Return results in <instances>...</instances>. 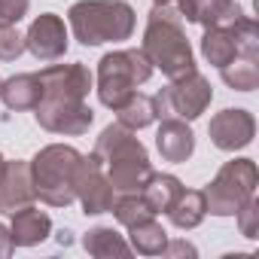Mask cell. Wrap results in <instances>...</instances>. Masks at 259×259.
<instances>
[{
  "label": "cell",
  "instance_id": "cell-20",
  "mask_svg": "<svg viewBox=\"0 0 259 259\" xmlns=\"http://www.w3.org/2000/svg\"><path fill=\"white\" fill-rule=\"evenodd\" d=\"M180 192H183V183L174 174H150L144 189H141V195L147 198L153 213H168V207L177 201Z\"/></svg>",
  "mask_w": 259,
  "mask_h": 259
},
{
  "label": "cell",
  "instance_id": "cell-16",
  "mask_svg": "<svg viewBox=\"0 0 259 259\" xmlns=\"http://www.w3.org/2000/svg\"><path fill=\"white\" fill-rule=\"evenodd\" d=\"M13 223H10V235H13V244L16 247H37L40 241H46L52 235V220L46 210L28 204L16 213H10Z\"/></svg>",
  "mask_w": 259,
  "mask_h": 259
},
{
  "label": "cell",
  "instance_id": "cell-33",
  "mask_svg": "<svg viewBox=\"0 0 259 259\" xmlns=\"http://www.w3.org/2000/svg\"><path fill=\"white\" fill-rule=\"evenodd\" d=\"M165 4H171V7H174V0H153V7H165Z\"/></svg>",
  "mask_w": 259,
  "mask_h": 259
},
{
  "label": "cell",
  "instance_id": "cell-31",
  "mask_svg": "<svg viewBox=\"0 0 259 259\" xmlns=\"http://www.w3.org/2000/svg\"><path fill=\"white\" fill-rule=\"evenodd\" d=\"M13 250H16V244H13L10 226H4V223H0V259H7V256H13Z\"/></svg>",
  "mask_w": 259,
  "mask_h": 259
},
{
  "label": "cell",
  "instance_id": "cell-8",
  "mask_svg": "<svg viewBox=\"0 0 259 259\" xmlns=\"http://www.w3.org/2000/svg\"><path fill=\"white\" fill-rule=\"evenodd\" d=\"M73 192H76L85 217H98V213H107L113 207L116 192H113V186L104 174V162L95 153L79 156L76 171H73Z\"/></svg>",
  "mask_w": 259,
  "mask_h": 259
},
{
  "label": "cell",
  "instance_id": "cell-28",
  "mask_svg": "<svg viewBox=\"0 0 259 259\" xmlns=\"http://www.w3.org/2000/svg\"><path fill=\"white\" fill-rule=\"evenodd\" d=\"M25 52V37L16 25H0V61H16Z\"/></svg>",
  "mask_w": 259,
  "mask_h": 259
},
{
  "label": "cell",
  "instance_id": "cell-21",
  "mask_svg": "<svg viewBox=\"0 0 259 259\" xmlns=\"http://www.w3.org/2000/svg\"><path fill=\"white\" fill-rule=\"evenodd\" d=\"M113 113H116L119 125L132 128V132H141V128H147V125H153L159 119L153 95H144V92H135L132 98H128L119 110H113Z\"/></svg>",
  "mask_w": 259,
  "mask_h": 259
},
{
  "label": "cell",
  "instance_id": "cell-15",
  "mask_svg": "<svg viewBox=\"0 0 259 259\" xmlns=\"http://www.w3.org/2000/svg\"><path fill=\"white\" fill-rule=\"evenodd\" d=\"M156 150L165 162H174V165L186 162L195 153V135H192L189 122H183L177 116L162 119L159 132H156Z\"/></svg>",
  "mask_w": 259,
  "mask_h": 259
},
{
  "label": "cell",
  "instance_id": "cell-18",
  "mask_svg": "<svg viewBox=\"0 0 259 259\" xmlns=\"http://www.w3.org/2000/svg\"><path fill=\"white\" fill-rule=\"evenodd\" d=\"M165 217H168V220H171V226H174V229H180V232H189V229L201 226V220L207 217L204 192H201V189H186V186H183V192L177 195V201L168 207V213H165Z\"/></svg>",
  "mask_w": 259,
  "mask_h": 259
},
{
  "label": "cell",
  "instance_id": "cell-1",
  "mask_svg": "<svg viewBox=\"0 0 259 259\" xmlns=\"http://www.w3.org/2000/svg\"><path fill=\"white\" fill-rule=\"evenodd\" d=\"M92 153L104 162L107 180H110L113 192H141L147 177L153 174L147 147L135 138L132 128H125L119 122L107 125L104 132L98 135Z\"/></svg>",
  "mask_w": 259,
  "mask_h": 259
},
{
  "label": "cell",
  "instance_id": "cell-2",
  "mask_svg": "<svg viewBox=\"0 0 259 259\" xmlns=\"http://www.w3.org/2000/svg\"><path fill=\"white\" fill-rule=\"evenodd\" d=\"M141 52L168 79H177V76L195 70V55H192L189 40H186L183 19H180L177 7H171V4L153 7V13L147 19V31H144Z\"/></svg>",
  "mask_w": 259,
  "mask_h": 259
},
{
  "label": "cell",
  "instance_id": "cell-14",
  "mask_svg": "<svg viewBox=\"0 0 259 259\" xmlns=\"http://www.w3.org/2000/svg\"><path fill=\"white\" fill-rule=\"evenodd\" d=\"M174 7L183 22L213 28V25H232L244 10L235 0H174Z\"/></svg>",
  "mask_w": 259,
  "mask_h": 259
},
{
  "label": "cell",
  "instance_id": "cell-25",
  "mask_svg": "<svg viewBox=\"0 0 259 259\" xmlns=\"http://www.w3.org/2000/svg\"><path fill=\"white\" fill-rule=\"evenodd\" d=\"M110 213H113V217H116V223H119V226H125V229H132V226H138V223H144V220L156 217V213H153V207L147 204V198H144L141 192H116Z\"/></svg>",
  "mask_w": 259,
  "mask_h": 259
},
{
  "label": "cell",
  "instance_id": "cell-35",
  "mask_svg": "<svg viewBox=\"0 0 259 259\" xmlns=\"http://www.w3.org/2000/svg\"><path fill=\"white\" fill-rule=\"evenodd\" d=\"M0 82H4V79H0Z\"/></svg>",
  "mask_w": 259,
  "mask_h": 259
},
{
  "label": "cell",
  "instance_id": "cell-19",
  "mask_svg": "<svg viewBox=\"0 0 259 259\" xmlns=\"http://www.w3.org/2000/svg\"><path fill=\"white\" fill-rule=\"evenodd\" d=\"M82 247L89 256H98V259H110V256H128L132 253V247H128V241L113 229V226H95L85 232L82 238Z\"/></svg>",
  "mask_w": 259,
  "mask_h": 259
},
{
  "label": "cell",
  "instance_id": "cell-6",
  "mask_svg": "<svg viewBox=\"0 0 259 259\" xmlns=\"http://www.w3.org/2000/svg\"><path fill=\"white\" fill-rule=\"evenodd\" d=\"M256 183H259V171L253 159H232L226 162L217 177L207 183L204 192V204L207 213L213 217H235L241 204H247L256 195Z\"/></svg>",
  "mask_w": 259,
  "mask_h": 259
},
{
  "label": "cell",
  "instance_id": "cell-11",
  "mask_svg": "<svg viewBox=\"0 0 259 259\" xmlns=\"http://www.w3.org/2000/svg\"><path fill=\"white\" fill-rule=\"evenodd\" d=\"M207 135H210V144L223 153H238L244 147L253 144V135H256V119L250 110H241V107H229V110H220L210 125H207Z\"/></svg>",
  "mask_w": 259,
  "mask_h": 259
},
{
  "label": "cell",
  "instance_id": "cell-27",
  "mask_svg": "<svg viewBox=\"0 0 259 259\" xmlns=\"http://www.w3.org/2000/svg\"><path fill=\"white\" fill-rule=\"evenodd\" d=\"M235 220H238V232H241L247 241H256V238H259V201H256V195H253L247 204L238 207Z\"/></svg>",
  "mask_w": 259,
  "mask_h": 259
},
{
  "label": "cell",
  "instance_id": "cell-34",
  "mask_svg": "<svg viewBox=\"0 0 259 259\" xmlns=\"http://www.w3.org/2000/svg\"><path fill=\"white\" fill-rule=\"evenodd\" d=\"M4 168H7V159H4V153H0V177H4Z\"/></svg>",
  "mask_w": 259,
  "mask_h": 259
},
{
  "label": "cell",
  "instance_id": "cell-13",
  "mask_svg": "<svg viewBox=\"0 0 259 259\" xmlns=\"http://www.w3.org/2000/svg\"><path fill=\"white\" fill-rule=\"evenodd\" d=\"M34 201H37V192L31 180V165L22 159L7 162L4 177H0V213H16Z\"/></svg>",
  "mask_w": 259,
  "mask_h": 259
},
{
  "label": "cell",
  "instance_id": "cell-5",
  "mask_svg": "<svg viewBox=\"0 0 259 259\" xmlns=\"http://www.w3.org/2000/svg\"><path fill=\"white\" fill-rule=\"evenodd\" d=\"M153 64L141 49H116L98 61V98L107 110H119L153 76Z\"/></svg>",
  "mask_w": 259,
  "mask_h": 259
},
{
  "label": "cell",
  "instance_id": "cell-17",
  "mask_svg": "<svg viewBox=\"0 0 259 259\" xmlns=\"http://www.w3.org/2000/svg\"><path fill=\"white\" fill-rule=\"evenodd\" d=\"M40 95H43V85L37 73H16L0 82V101L7 104V110H16V113L34 110L40 104Z\"/></svg>",
  "mask_w": 259,
  "mask_h": 259
},
{
  "label": "cell",
  "instance_id": "cell-12",
  "mask_svg": "<svg viewBox=\"0 0 259 259\" xmlns=\"http://www.w3.org/2000/svg\"><path fill=\"white\" fill-rule=\"evenodd\" d=\"M70 46V34L61 16L55 13H43L31 22L28 34H25V49L37 58V61H58L67 55Z\"/></svg>",
  "mask_w": 259,
  "mask_h": 259
},
{
  "label": "cell",
  "instance_id": "cell-3",
  "mask_svg": "<svg viewBox=\"0 0 259 259\" xmlns=\"http://www.w3.org/2000/svg\"><path fill=\"white\" fill-rule=\"evenodd\" d=\"M67 25L82 46H101L132 40L138 16L125 0H76L67 10Z\"/></svg>",
  "mask_w": 259,
  "mask_h": 259
},
{
  "label": "cell",
  "instance_id": "cell-10",
  "mask_svg": "<svg viewBox=\"0 0 259 259\" xmlns=\"http://www.w3.org/2000/svg\"><path fill=\"white\" fill-rule=\"evenodd\" d=\"M43 95L40 98H52V101H85L89 92L95 89V76L82 61L73 64H49L37 73Z\"/></svg>",
  "mask_w": 259,
  "mask_h": 259
},
{
  "label": "cell",
  "instance_id": "cell-30",
  "mask_svg": "<svg viewBox=\"0 0 259 259\" xmlns=\"http://www.w3.org/2000/svg\"><path fill=\"white\" fill-rule=\"evenodd\" d=\"M195 253L198 250L192 244H186V241H168L165 250H162V256H195Z\"/></svg>",
  "mask_w": 259,
  "mask_h": 259
},
{
  "label": "cell",
  "instance_id": "cell-23",
  "mask_svg": "<svg viewBox=\"0 0 259 259\" xmlns=\"http://www.w3.org/2000/svg\"><path fill=\"white\" fill-rule=\"evenodd\" d=\"M201 55H204L213 67L229 64V61L238 55V46H235L232 28H229V25H213V28H204V37H201Z\"/></svg>",
  "mask_w": 259,
  "mask_h": 259
},
{
  "label": "cell",
  "instance_id": "cell-29",
  "mask_svg": "<svg viewBox=\"0 0 259 259\" xmlns=\"http://www.w3.org/2000/svg\"><path fill=\"white\" fill-rule=\"evenodd\" d=\"M31 0H0V25H19L28 16Z\"/></svg>",
  "mask_w": 259,
  "mask_h": 259
},
{
  "label": "cell",
  "instance_id": "cell-32",
  "mask_svg": "<svg viewBox=\"0 0 259 259\" xmlns=\"http://www.w3.org/2000/svg\"><path fill=\"white\" fill-rule=\"evenodd\" d=\"M70 241H73V232H70V229H61V232H58V244H61V247H67Z\"/></svg>",
  "mask_w": 259,
  "mask_h": 259
},
{
  "label": "cell",
  "instance_id": "cell-22",
  "mask_svg": "<svg viewBox=\"0 0 259 259\" xmlns=\"http://www.w3.org/2000/svg\"><path fill=\"white\" fill-rule=\"evenodd\" d=\"M165 244H168V232L162 229V223H156V217L128 229V247L141 256H162Z\"/></svg>",
  "mask_w": 259,
  "mask_h": 259
},
{
  "label": "cell",
  "instance_id": "cell-7",
  "mask_svg": "<svg viewBox=\"0 0 259 259\" xmlns=\"http://www.w3.org/2000/svg\"><path fill=\"white\" fill-rule=\"evenodd\" d=\"M156 101V113L159 119H168V116H177L183 122H195L213 101V89L207 82L204 73L198 70H189L177 79H171L159 95H153Z\"/></svg>",
  "mask_w": 259,
  "mask_h": 259
},
{
  "label": "cell",
  "instance_id": "cell-9",
  "mask_svg": "<svg viewBox=\"0 0 259 259\" xmlns=\"http://www.w3.org/2000/svg\"><path fill=\"white\" fill-rule=\"evenodd\" d=\"M34 119L40 128L52 135H67V138H79L85 135L92 122H95V110L85 101H52V98H40V104L34 107Z\"/></svg>",
  "mask_w": 259,
  "mask_h": 259
},
{
  "label": "cell",
  "instance_id": "cell-26",
  "mask_svg": "<svg viewBox=\"0 0 259 259\" xmlns=\"http://www.w3.org/2000/svg\"><path fill=\"white\" fill-rule=\"evenodd\" d=\"M232 37H235V46H238V55H247V58H259V25L253 16L241 13L232 25Z\"/></svg>",
  "mask_w": 259,
  "mask_h": 259
},
{
  "label": "cell",
  "instance_id": "cell-24",
  "mask_svg": "<svg viewBox=\"0 0 259 259\" xmlns=\"http://www.w3.org/2000/svg\"><path fill=\"white\" fill-rule=\"evenodd\" d=\"M223 82L235 92H253L259 89V58H247V55H235L229 64L220 67Z\"/></svg>",
  "mask_w": 259,
  "mask_h": 259
},
{
  "label": "cell",
  "instance_id": "cell-4",
  "mask_svg": "<svg viewBox=\"0 0 259 259\" xmlns=\"http://www.w3.org/2000/svg\"><path fill=\"white\" fill-rule=\"evenodd\" d=\"M79 156L82 153L67 147V144H49L28 162L31 165L34 192H37V198L43 204H49V207H70L76 201L73 171H76Z\"/></svg>",
  "mask_w": 259,
  "mask_h": 259
}]
</instances>
